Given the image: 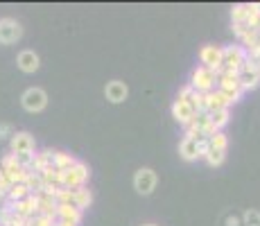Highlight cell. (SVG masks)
Instances as JSON below:
<instances>
[{"mask_svg":"<svg viewBox=\"0 0 260 226\" xmlns=\"http://www.w3.org/2000/svg\"><path fill=\"white\" fill-rule=\"evenodd\" d=\"M88 177H91V170H88L86 163L77 160L71 170H66L61 177V188L63 190H77V188H84L86 185Z\"/></svg>","mask_w":260,"mask_h":226,"instance_id":"cell-1","label":"cell"},{"mask_svg":"<svg viewBox=\"0 0 260 226\" xmlns=\"http://www.w3.org/2000/svg\"><path fill=\"white\" fill-rule=\"evenodd\" d=\"M208 152V140L206 138H192V136H183L181 145H179V154L183 160H197L204 158V154Z\"/></svg>","mask_w":260,"mask_h":226,"instance_id":"cell-2","label":"cell"},{"mask_svg":"<svg viewBox=\"0 0 260 226\" xmlns=\"http://www.w3.org/2000/svg\"><path fill=\"white\" fill-rule=\"evenodd\" d=\"M215 82H217V73L204 66L194 68L192 77H190V86H192V90H199V93H211V90H215Z\"/></svg>","mask_w":260,"mask_h":226,"instance_id":"cell-3","label":"cell"},{"mask_svg":"<svg viewBox=\"0 0 260 226\" xmlns=\"http://www.w3.org/2000/svg\"><path fill=\"white\" fill-rule=\"evenodd\" d=\"M21 104H23L25 111L39 113V111H43V109L48 107V93H46L43 88L32 86V88H27V90H25V93L21 95Z\"/></svg>","mask_w":260,"mask_h":226,"instance_id":"cell-4","label":"cell"},{"mask_svg":"<svg viewBox=\"0 0 260 226\" xmlns=\"http://www.w3.org/2000/svg\"><path fill=\"white\" fill-rule=\"evenodd\" d=\"M158 179H156V172H154L152 168H141L136 174H134V188H136L138 195H143V197H147V195L154 192V188H156Z\"/></svg>","mask_w":260,"mask_h":226,"instance_id":"cell-5","label":"cell"},{"mask_svg":"<svg viewBox=\"0 0 260 226\" xmlns=\"http://www.w3.org/2000/svg\"><path fill=\"white\" fill-rule=\"evenodd\" d=\"M217 90H222L231 104H236L242 98V86H240V75H219L217 77Z\"/></svg>","mask_w":260,"mask_h":226,"instance_id":"cell-6","label":"cell"},{"mask_svg":"<svg viewBox=\"0 0 260 226\" xmlns=\"http://www.w3.org/2000/svg\"><path fill=\"white\" fill-rule=\"evenodd\" d=\"M23 37V27L14 18H0V45H12Z\"/></svg>","mask_w":260,"mask_h":226,"instance_id":"cell-7","label":"cell"},{"mask_svg":"<svg viewBox=\"0 0 260 226\" xmlns=\"http://www.w3.org/2000/svg\"><path fill=\"white\" fill-rule=\"evenodd\" d=\"M222 59H224V52L219 45H204V48L199 50V61H202L204 68L217 70L222 66Z\"/></svg>","mask_w":260,"mask_h":226,"instance_id":"cell-8","label":"cell"},{"mask_svg":"<svg viewBox=\"0 0 260 226\" xmlns=\"http://www.w3.org/2000/svg\"><path fill=\"white\" fill-rule=\"evenodd\" d=\"M9 145H12V154H34V147H37V143H34V136L27 134V132H14L12 140H9Z\"/></svg>","mask_w":260,"mask_h":226,"instance_id":"cell-9","label":"cell"},{"mask_svg":"<svg viewBox=\"0 0 260 226\" xmlns=\"http://www.w3.org/2000/svg\"><path fill=\"white\" fill-rule=\"evenodd\" d=\"M0 170H5V172H7V177H9V181H12V185L23 183L25 177H27V172H29V170L21 168V165L14 160V154H7V156L3 158V168H0Z\"/></svg>","mask_w":260,"mask_h":226,"instance_id":"cell-10","label":"cell"},{"mask_svg":"<svg viewBox=\"0 0 260 226\" xmlns=\"http://www.w3.org/2000/svg\"><path fill=\"white\" fill-rule=\"evenodd\" d=\"M127 95H129L127 84L120 82V79H111V82H109L107 86H104V98H107L111 104L124 102V100H127Z\"/></svg>","mask_w":260,"mask_h":226,"instance_id":"cell-11","label":"cell"},{"mask_svg":"<svg viewBox=\"0 0 260 226\" xmlns=\"http://www.w3.org/2000/svg\"><path fill=\"white\" fill-rule=\"evenodd\" d=\"M9 208H12V213H14V215H18V217H23V219H32L34 215H37V197H34V195H29V197L21 199V202L9 204Z\"/></svg>","mask_w":260,"mask_h":226,"instance_id":"cell-12","label":"cell"},{"mask_svg":"<svg viewBox=\"0 0 260 226\" xmlns=\"http://www.w3.org/2000/svg\"><path fill=\"white\" fill-rule=\"evenodd\" d=\"M16 63L23 73H37L39 66H41V59H39V54L34 52V50H23V52L18 54Z\"/></svg>","mask_w":260,"mask_h":226,"instance_id":"cell-13","label":"cell"},{"mask_svg":"<svg viewBox=\"0 0 260 226\" xmlns=\"http://www.w3.org/2000/svg\"><path fill=\"white\" fill-rule=\"evenodd\" d=\"M172 115H174V120H177L179 124L188 127V124L192 122V118H194V111H192V107H190L188 102H183V100H177V102L172 104Z\"/></svg>","mask_w":260,"mask_h":226,"instance_id":"cell-14","label":"cell"},{"mask_svg":"<svg viewBox=\"0 0 260 226\" xmlns=\"http://www.w3.org/2000/svg\"><path fill=\"white\" fill-rule=\"evenodd\" d=\"M206 107H208V113L219 111V109H229L231 107V100L222 90H211V93H206Z\"/></svg>","mask_w":260,"mask_h":226,"instance_id":"cell-15","label":"cell"},{"mask_svg":"<svg viewBox=\"0 0 260 226\" xmlns=\"http://www.w3.org/2000/svg\"><path fill=\"white\" fill-rule=\"evenodd\" d=\"M57 219L59 222H71L75 226H79L82 222V210L75 206H57Z\"/></svg>","mask_w":260,"mask_h":226,"instance_id":"cell-16","label":"cell"},{"mask_svg":"<svg viewBox=\"0 0 260 226\" xmlns=\"http://www.w3.org/2000/svg\"><path fill=\"white\" fill-rule=\"evenodd\" d=\"M93 204V192L84 185V188H77L73 190V206L75 208H79L84 213V208H88V206Z\"/></svg>","mask_w":260,"mask_h":226,"instance_id":"cell-17","label":"cell"},{"mask_svg":"<svg viewBox=\"0 0 260 226\" xmlns=\"http://www.w3.org/2000/svg\"><path fill=\"white\" fill-rule=\"evenodd\" d=\"M48 168H52V152H39V154H34V160H32V172H37V174H41V172H46Z\"/></svg>","mask_w":260,"mask_h":226,"instance_id":"cell-18","label":"cell"},{"mask_svg":"<svg viewBox=\"0 0 260 226\" xmlns=\"http://www.w3.org/2000/svg\"><path fill=\"white\" fill-rule=\"evenodd\" d=\"M75 163H77V160H75L71 154H66V152H52V168L59 170V172H66V170H71Z\"/></svg>","mask_w":260,"mask_h":226,"instance_id":"cell-19","label":"cell"},{"mask_svg":"<svg viewBox=\"0 0 260 226\" xmlns=\"http://www.w3.org/2000/svg\"><path fill=\"white\" fill-rule=\"evenodd\" d=\"M208 118H211V124L215 127V132H219L222 127H226L229 124V120H231V111H229V109H219V111L208 113Z\"/></svg>","mask_w":260,"mask_h":226,"instance_id":"cell-20","label":"cell"},{"mask_svg":"<svg viewBox=\"0 0 260 226\" xmlns=\"http://www.w3.org/2000/svg\"><path fill=\"white\" fill-rule=\"evenodd\" d=\"M206 140H208V149H215V152H226V147H229V138L224 132H215Z\"/></svg>","mask_w":260,"mask_h":226,"instance_id":"cell-21","label":"cell"},{"mask_svg":"<svg viewBox=\"0 0 260 226\" xmlns=\"http://www.w3.org/2000/svg\"><path fill=\"white\" fill-rule=\"evenodd\" d=\"M240 86H242V93H244V90L258 88L260 86V75L258 73H247V70H242V73H240Z\"/></svg>","mask_w":260,"mask_h":226,"instance_id":"cell-22","label":"cell"},{"mask_svg":"<svg viewBox=\"0 0 260 226\" xmlns=\"http://www.w3.org/2000/svg\"><path fill=\"white\" fill-rule=\"evenodd\" d=\"M29 190H27V185L25 183H16V185H12V190L7 192V202L9 204H14V202H21V199H25V197H29Z\"/></svg>","mask_w":260,"mask_h":226,"instance_id":"cell-23","label":"cell"},{"mask_svg":"<svg viewBox=\"0 0 260 226\" xmlns=\"http://www.w3.org/2000/svg\"><path fill=\"white\" fill-rule=\"evenodd\" d=\"M25 185H27V190L32 195H37V192H41L43 190V181H41V174H37V172H32L29 170L27 172V177H25V181H23Z\"/></svg>","mask_w":260,"mask_h":226,"instance_id":"cell-24","label":"cell"},{"mask_svg":"<svg viewBox=\"0 0 260 226\" xmlns=\"http://www.w3.org/2000/svg\"><path fill=\"white\" fill-rule=\"evenodd\" d=\"M247 14H249V5H233V9H231V21H233V25L247 23Z\"/></svg>","mask_w":260,"mask_h":226,"instance_id":"cell-25","label":"cell"},{"mask_svg":"<svg viewBox=\"0 0 260 226\" xmlns=\"http://www.w3.org/2000/svg\"><path fill=\"white\" fill-rule=\"evenodd\" d=\"M224 158H226V152H215V149H208V152L204 154V160H206L211 168H219V165L224 163Z\"/></svg>","mask_w":260,"mask_h":226,"instance_id":"cell-26","label":"cell"},{"mask_svg":"<svg viewBox=\"0 0 260 226\" xmlns=\"http://www.w3.org/2000/svg\"><path fill=\"white\" fill-rule=\"evenodd\" d=\"M242 224L244 226H260V210L258 208H249L242 215Z\"/></svg>","mask_w":260,"mask_h":226,"instance_id":"cell-27","label":"cell"},{"mask_svg":"<svg viewBox=\"0 0 260 226\" xmlns=\"http://www.w3.org/2000/svg\"><path fill=\"white\" fill-rule=\"evenodd\" d=\"M14 160H16L21 168L25 170H29L32 168V160H34V154H27V152H23V154H14Z\"/></svg>","mask_w":260,"mask_h":226,"instance_id":"cell-28","label":"cell"},{"mask_svg":"<svg viewBox=\"0 0 260 226\" xmlns=\"http://www.w3.org/2000/svg\"><path fill=\"white\" fill-rule=\"evenodd\" d=\"M57 217H48V215H34L32 217V226H54Z\"/></svg>","mask_w":260,"mask_h":226,"instance_id":"cell-29","label":"cell"},{"mask_svg":"<svg viewBox=\"0 0 260 226\" xmlns=\"http://www.w3.org/2000/svg\"><path fill=\"white\" fill-rule=\"evenodd\" d=\"M9 190H12V181H9V177H7V172H5V170H0V195H5V197H7Z\"/></svg>","mask_w":260,"mask_h":226,"instance_id":"cell-30","label":"cell"},{"mask_svg":"<svg viewBox=\"0 0 260 226\" xmlns=\"http://www.w3.org/2000/svg\"><path fill=\"white\" fill-rule=\"evenodd\" d=\"M12 136H14V132L9 124H0V138H12Z\"/></svg>","mask_w":260,"mask_h":226,"instance_id":"cell-31","label":"cell"},{"mask_svg":"<svg viewBox=\"0 0 260 226\" xmlns=\"http://www.w3.org/2000/svg\"><path fill=\"white\" fill-rule=\"evenodd\" d=\"M226 226H240V219L236 217V215H229V217H226Z\"/></svg>","mask_w":260,"mask_h":226,"instance_id":"cell-32","label":"cell"},{"mask_svg":"<svg viewBox=\"0 0 260 226\" xmlns=\"http://www.w3.org/2000/svg\"><path fill=\"white\" fill-rule=\"evenodd\" d=\"M54 226H75V224H71V222H59V219H57V224H54Z\"/></svg>","mask_w":260,"mask_h":226,"instance_id":"cell-33","label":"cell"},{"mask_svg":"<svg viewBox=\"0 0 260 226\" xmlns=\"http://www.w3.org/2000/svg\"><path fill=\"white\" fill-rule=\"evenodd\" d=\"M247 59H249V57H247ZM251 61H253V59H251ZM256 73L260 75V59H258V61H256Z\"/></svg>","mask_w":260,"mask_h":226,"instance_id":"cell-34","label":"cell"},{"mask_svg":"<svg viewBox=\"0 0 260 226\" xmlns=\"http://www.w3.org/2000/svg\"><path fill=\"white\" fill-rule=\"evenodd\" d=\"M143 226H156V224H143Z\"/></svg>","mask_w":260,"mask_h":226,"instance_id":"cell-35","label":"cell"}]
</instances>
